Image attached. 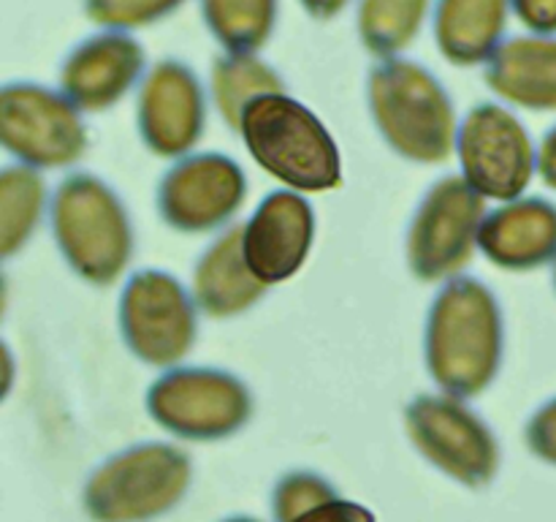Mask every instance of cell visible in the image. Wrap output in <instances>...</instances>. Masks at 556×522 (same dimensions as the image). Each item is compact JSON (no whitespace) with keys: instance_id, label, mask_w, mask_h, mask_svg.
I'll list each match as a JSON object with an SVG mask.
<instances>
[{"instance_id":"obj_1","label":"cell","mask_w":556,"mask_h":522,"mask_svg":"<svg viewBox=\"0 0 556 522\" xmlns=\"http://www.w3.org/2000/svg\"><path fill=\"white\" fill-rule=\"evenodd\" d=\"M503 310L492 288L476 277H451L429 308L424 337L434 384L462 400L486 391L503 364Z\"/></svg>"},{"instance_id":"obj_2","label":"cell","mask_w":556,"mask_h":522,"mask_svg":"<svg viewBox=\"0 0 556 522\" xmlns=\"http://www.w3.org/2000/svg\"><path fill=\"white\" fill-rule=\"evenodd\" d=\"M369 112L386 145L413 163H443L456 147V114L432 71L405 58H386L367 82Z\"/></svg>"},{"instance_id":"obj_3","label":"cell","mask_w":556,"mask_h":522,"mask_svg":"<svg viewBox=\"0 0 556 522\" xmlns=\"http://www.w3.org/2000/svg\"><path fill=\"white\" fill-rule=\"evenodd\" d=\"M239 136L253 161L293 190H334L342 183L340 147L318 114L286 92L255 98L242 114Z\"/></svg>"},{"instance_id":"obj_4","label":"cell","mask_w":556,"mask_h":522,"mask_svg":"<svg viewBox=\"0 0 556 522\" xmlns=\"http://www.w3.org/2000/svg\"><path fill=\"white\" fill-rule=\"evenodd\" d=\"M52 232L71 270L92 286L117 281L134 256V228L125 204L96 174H71L58 185Z\"/></svg>"},{"instance_id":"obj_5","label":"cell","mask_w":556,"mask_h":522,"mask_svg":"<svg viewBox=\"0 0 556 522\" xmlns=\"http://www.w3.org/2000/svg\"><path fill=\"white\" fill-rule=\"evenodd\" d=\"M193 476L188 451L174 444H139L92 471L85 511L92 522H150L185 498Z\"/></svg>"},{"instance_id":"obj_6","label":"cell","mask_w":556,"mask_h":522,"mask_svg":"<svg viewBox=\"0 0 556 522\" xmlns=\"http://www.w3.org/2000/svg\"><path fill=\"white\" fill-rule=\"evenodd\" d=\"M147 411L179 438L220 440L250 422L253 395L226 370L172 368L147 391Z\"/></svg>"},{"instance_id":"obj_7","label":"cell","mask_w":556,"mask_h":522,"mask_svg":"<svg viewBox=\"0 0 556 522\" xmlns=\"http://www.w3.org/2000/svg\"><path fill=\"white\" fill-rule=\"evenodd\" d=\"M486 217V199L465 177H443L427 190L407 228V264L424 283L451 281L470 264Z\"/></svg>"},{"instance_id":"obj_8","label":"cell","mask_w":556,"mask_h":522,"mask_svg":"<svg viewBox=\"0 0 556 522\" xmlns=\"http://www.w3.org/2000/svg\"><path fill=\"white\" fill-rule=\"evenodd\" d=\"M0 141L20 163L60 169L87 150L81 109L63 90L14 82L0 92Z\"/></svg>"},{"instance_id":"obj_9","label":"cell","mask_w":556,"mask_h":522,"mask_svg":"<svg viewBox=\"0 0 556 522\" xmlns=\"http://www.w3.org/2000/svg\"><path fill=\"white\" fill-rule=\"evenodd\" d=\"M407 435L416 449L445 476L481 489L500 468V446L489 424L462 397L421 395L405 411Z\"/></svg>"},{"instance_id":"obj_10","label":"cell","mask_w":556,"mask_h":522,"mask_svg":"<svg viewBox=\"0 0 556 522\" xmlns=\"http://www.w3.org/2000/svg\"><path fill=\"white\" fill-rule=\"evenodd\" d=\"M195 299L163 270L130 275L119 297V332L130 353L155 368H174L195 343Z\"/></svg>"},{"instance_id":"obj_11","label":"cell","mask_w":556,"mask_h":522,"mask_svg":"<svg viewBox=\"0 0 556 522\" xmlns=\"http://www.w3.org/2000/svg\"><path fill=\"white\" fill-rule=\"evenodd\" d=\"M462 177L483 199L514 201L530 188L538 172V150L514 112L500 103H478L456 134Z\"/></svg>"},{"instance_id":"obj_12","label":"cell","mask_w":556,"mask_h":522,"mask_svg":"<svg viewBox=\"0 0 556 522\" xmlns=\"http://www.w3.org/2000/svg\"><path fill=\"white\" fill-rule=\"evenodd\" d=\"M248 177L233 158L195 152L174 163L157 188V210L166 226L185 234L220 228L244 204Z\"/></svg>"},{"instance_id":"obj_13","label":"cell","mask_w":556,"mask_h":522,"mask_svg":"<svg viewBox=\"0 0 556 522\" xmlns=\"http://www.w3.org/2000/svg\"><path fill=\"white\" fill-rule=\"evenodd\" d=\"M139 134L161 158H185L204 134L206 103L201 82L179 60H161L139 87Z\"/></svg>"},{"instance_id":"obj_14","label":"cell","mask_w":556,"mask_h":522,"mask_svg":"<svg viewBox=\"0 0 556 522\" xmlns=\"http://www.w3.org/2000/svg\"><path fill=\"white\" fill-rule=\"evenodd\" d=\"M313 239V204L296 190H275L244 223V259L266 286H275L302 270Z\"/></svg>"},{"instance_id":"obj_15","label":"cell","mask_w":556,"mask_h":522,"mask_svg":"<svg viewBox=\"0 0 556 522\" xmlns=\"http://www.w3.org/2000/svg\"><path fill=\"white\" fill-rule=\"evenodd\" d=\"M144 60V49L130 33L103 30L71 49L60 69V90L81 112H103L136 87Z\"/></svg>"},{"instance_id":"obj_16","label":"cell","mask_w":556,"mask_h":522,"mask_svg":"<svg viewBox=\"0 0 556 522\" xmlns=\"http://www.w3.org/2000/svg\"><path fill=\"white\" fill-rule=\"evenodd\" d=\"M478 248L503 270L527 272L556 261V204L546 199H514L486 212Z\"/></svg>"},{"instance_id":"obj_17","label":"cell","mask_w":556,"mask_h":522,"mask_svg":"<svg viewBox=\"0 0 556 522\" xmlns=\"http://www.w3.org/2000/svg\"><path fill=\"white\" fill-rule=\"evenodd\" d=\"M266 283L244 259V223L226 228L193 272V299L212 319H231L253 308L266 294Z\"/></svg>"},{"instance_id":"obj_18","label":"cell","mask_w":556,"mask_h":522,"mask_svg":"<svg viewBox=\"0 0 556 522\" xmlns=\"http://www.w3.org/2000/svg\"><path fill=\"white\" fill-rule=\"evenodd\" d=\"M486 85L530 112H556V36H516L486 63Z\"/></svg>"},{"instance_id":"obj_19","label":"cell","mask_w":556,"mask_h":522,"mask_svg":"<svg viewBox=\"0 0 556 522\" xmlns=\"http://www.w3.org/2000/svg\"><path fill=\"white\" fill-rule=\"evenodd\" d=\"M510 0H438L434 41L448 63L470 69L489 63L508 25Z\"/></svg>"},{"instance_id":"obj_20","label":"cell","mask_w":556,"mask_h":522,"mask_svg":"<svg viewBox=\"0 0 556 522\" xmlns=\"http://www.w3.org/2000/svg\"><path fill=\"white\" fill-rule=\"evenodd\" d=\"M266 92H286V82L255 54L226 52L212 65V98L220 117L237 134L244 109Z\"/></svg>"},{"instance_id":"obj_21","label":"cell","mask_w":556,"mask_h":522,"mask_svg":"<svg viewBox=\"0 0 556 522\" xmlns=\"http://www.w3.org/2000/svg\"><path fill=\"white\" fill-rule=\"evenodd\" d=\"M212 38L226 52L255 54L277 25V0H201Z\"/></svg>"},{"instance_id":"obj_22","label":"cell","mask_w":556,"mask_h":522,"mask_svg":"<svg viewBox=\"0 0 556 522\" xmlns=\"http://www.w3.org/2000/svg\"><path fill=\"white\" fill-rule=\"evenodd\" d=\"M429 0H358V38L375 58H396L421 33Z\"/></svg>"},{"instance_id":"obj_23","label":"cell","mask_w":556,"mask_h":522,"mask_svg":"<svg viewBox=\"0 0 556 522\" xmlns=\"http://www.w3.org/2000/svg\"><path fill=\"white\" fill-rule=\"evenodd\" d=\"M47 207V183L27 163L9 166L0 174V253L9 259L41 223Z\"/></svg>"},{"instance_id":"obj_24","label":"cell","mask_w":556,"mask_h":522,"mask_svg":"<svg viewBox=\"0 0 556 522\" xmlns=\"http://www.w3.org/2000/svg\"><path fill=\"white\" fill-rule=\"evenodd\" d=\"M334 498L340 495L324 476L313 471H291L275 484L271 511H275L277 522H293L315 506H324Z\"/></svg>"},{"instance_id":"obj_25","label":"cell","mask_w":556,"mask_h":522,"mask_svg":"<svg viewBox=\"0 0 556 522\" xmlns=\"http://www.w3.org/2000/svg\"><path fill=\"white\" fill-rule=\"evenodd\" d=\"M185 0H85V11L106 30H139L155 25L182 5Z\"/></svg>"},{"instance_id":"obj_26","label":"cell","mask_w":556,"mask_h":522,"mask_svg":"<svg viewBox=\"0 0 556 522\" xmlns=\"http://www.w3.org/2000/svg\"><path fill=\"white\" fill-rule=\"evenodd\" d=\"M527 446L538 460L556 465V397L532 413L527 424Z\"/></svg>"},{"instance_id":"obj_27","label":"cell","mask_w":556,"mask_h":522,"mask_svg":"<svg viewBox=\"0 0 556 522\" xmlns=\"http://www.w3.org/2000/svg\"><path fill=\"white\" fill-rule=\"evenodd\" d=\"M510 11L535 36H556V0H510Z\"/></svg>"},{"instance_id":"obj_28","label":"cell","mask_w":556,"mask_h":522,"mask_svg":"<svg viewBox=\"0 0 556 522\" xmlns=\"http://www.w3.org/2000/svg\"><path fill=\"white\" fill-rule=\"evenodd\" d=\"M293 522H378L372 511L362 504H353V500L334 498L324 506H315L307 514H302Z\"/></svg>"},{"instance_id":"obj_29","label":"cell","mask_w":556,"mask_h":522,"mask_svg":"<svg viewBox=\"0 0 556 522\" xmlns=\"http://www.w3.org/2000/svg\"><path fill=\"white\" fill-rule=\"evenodd\" d=\"M538 174L548 188L556 190V125L543 136L541 147H538Z\"/></svg>"},{"instance_id":"obj_30","label":"cell","mask_w":556,"mask_h":522,"mask_svg":"<svg viewBox=\"0 0 556 522\" xmlns=\"http://www.w3.org/2000/svg\"><path fill=\"white\" fill-rule=\"evenodd\" d=\"M299 3H302V9L307 11L309 16H315V20L320 22H329L334 20L337 14H342L348 0H299Z\"/></svg>"},{"instance_id":"obj_31","label":"cell","mask_w":556,"mask_h":522,"mask_svg":"<svg viewBox=\"0 0 556 522\" xmlns=\"http://www.w3.org/2000/svg\"><path fill=\"white\" fill-rule=\"evenodd\" d=\"M223 522H261V520H255V517H228V520Z\"/></svg>"},{"instance_id":"obj_32","label":"cell","mask_w":556,"mask_h":522,"mask_svg":"<svg viewBox=\"0 0 556 522\" xmlns=\"http://www.w3.org/2000/svg\"><path fill=\"white\" fill-rule=\"evenodd\" d=\"M554 288H556V261H554Z\"/></svg>"}]
</instances>
